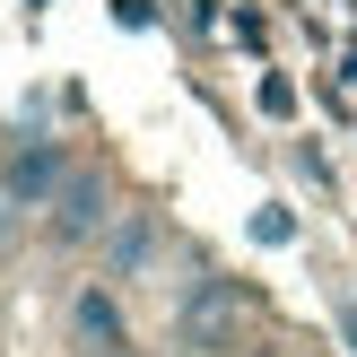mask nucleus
<instances>
[{
	"label": "nucleus",
	"instance_id": "f257e3e1",
	"mask_svg": "<svg viewBox=\"0 0 357 357\" xmlns=\"http://www.w3.org/2000/svg\"><path fill=\"white\" fill-rule=\"evenodd\" d=\"M105 227H114V183H105L96 166H70L61 192H52L44 236H52V244H87V236H105Z\"/></svg>",
	"mask_w": 357,
	"mask_h": 357
},
{
	"label": "nucleus",
	"instance_id": "f03ea898",
	"mask_svg": "<svg viewBox=\"0 0 357 357\" xmlns=\"http://www.w3.org/2000/svg\"><path fill=\"white\" fill-rule=\"evenodd\" d=\"M236 314H244V296L227 288V279H201V288L183 296V314H174V340L201 349V357H218L227 340H236Z\"/></svg>",
	"mask_w": 357,
	"mask_h": 357
},
{
	"label": "nucleus",
	"instance_id": "7ed1b4c3",
	"mask_svg": "<svg viewBox=\"0 0 357 357\" xmlns=\"http://www.w3.org/2000/svg\"><path fill=\"white\" fill-rule=\"evenodd\" d=\"M61 149H52V139H26V149L9 157V166H0V192H9L17 209H52V192H61Z\"/></svg>",
	"mask_w": 357,
	"mask_h": 357
},
{
	"label": "nucleus",
	"instance_id": "20e7f679",
	"mask_svg": "<svg viewBox=\"0 0 357 357\" xmlns=\"http://www.w3.org/2000/svg\"><path fill=\"white\" fill-rule=\"evenodd\" d=\"M70 323H79V349H114V340H122V305H114V288H79Z\"/></svg>",
	"mask_w": 357,
	"mask_h": 357
},
{
	"label": "nucleus",
	"instance_id": "39448f33",
	"mask_svg": "<svg viewBox=\"0 0 357 357\" xmlns=\"http://www.w3.org/2000/svg\"><path fill=\"white\" fill-rule=\"evenodd\" d=\"M139 261H149V227L131 218V227H122V244H114V271H139Z\"/></svg>",
	"mask_w": 357,
	"mask_h": 357
},
{
	"label": "nucleus",
	"instance_id": "423d86ee",
	"mask_svg": "<svg viewBox=\"0 0 357 357\" xmlns=\"http://www.w3.org/2000/svg\"><path fill=\"white\" fill-rule=\"evenodd\" d=\"M17 218H26V209H17L9 192H0V236H17Z\"/></svg>",
	"mask_w": 357,
	"mask_h": 357
},
{
	"label": "nucleus",
	"instance_id": "0eeeda50",
	"mask_svg": "<svg viewBox=\"0 0 357 357\" xmlns=\"http://www.w3.org/2000/svg\"><path fill=\"white\" fill-rule=\"evenodd\" d=\"M87 357H139V349H131V340H114V349H87Z\"/></svg>",
	"mask_w": 357,
	"mask_h": 357
}]
</instances>
